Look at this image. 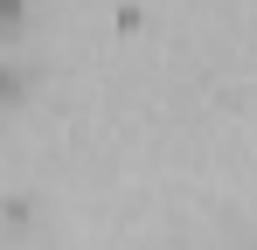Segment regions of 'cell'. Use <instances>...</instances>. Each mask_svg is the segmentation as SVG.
<instances>
[{
  "label": "cell",
  "mask_w": 257,
  "mask_h": 250,
  "mask_svg": "<svg viewBox=\"0 0 257 250\" xmlns=\"http://www.w3.org/2000/svg\"><path fill=\"white\" fill-rule=\"evenodd\" d=\"M14 97H21V77H14V70L0 63V104H14Z\"/></svg>",
  "instance_id": "1"
},
{
  "label": "cell",
  "mask_w": 257,
  "mask_h": 250,
  "mask_svg": "<svg viewBox=\"0 0 257 250\" xmlns=\"http://www.w3.org/2000/svg\"><path fill=\"white\" fill-rule=\"evenodd\" d=\"M21 7L28 0H0V28H21Z\"/></svg>",
  "instance_id": "2"
}]
</instances>
